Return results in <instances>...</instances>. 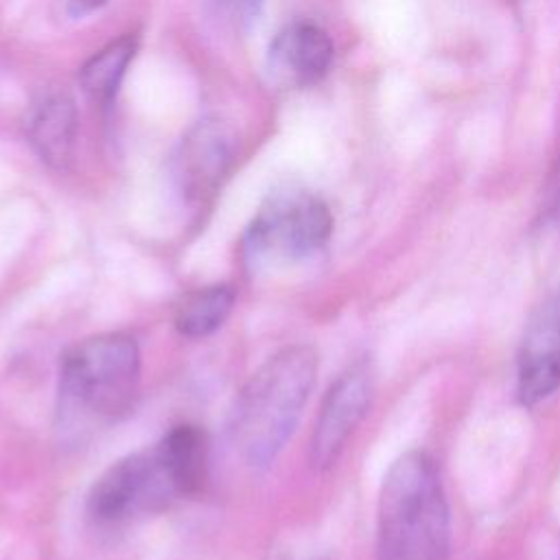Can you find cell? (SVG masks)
<instances>
[{
    "instance_id": "1",
    "label": "cell",
    "mask_w": 560,
    "mask_h": 560,
    "mask_svg": "<svg viewBox=\"0 0 560 560\" xmlns=\"http://www.w3.org/2000/svg\"><path fill=\"white\" fill-rule=\"evenodd\" d=\"M317 376V350L284 346L245 381L232 409V442L254 468L269 466L289 442Z\"/></svg>"
},
{
    "instance_id": "2",
    "label": "cell",
    "mask_w": 560,
    "mask_h": 560,
    "mask_svg": "<svg viewBox=\"0 0 560 560\" xmlns=\"http://www.w3.org/2000/svg\"><path fill=\"white\" fill-rule=\"evenodd\" d=\"M451 518L435 462L422 451L400 455L378 497V560H448Z\"/></svg>"
},
{
    "instance_id": "3",
    "label": "cell",
    "mask_w": 560,
    "mask_h": 560,
    "mask_svg": "<svg viewBox=\"0 0 560 560\" xmlns=\"http://www.w3.org/2000/svg\"><path fill=\"white\" fill-rule=\"evenodd\" d=\"M140 385V348L129 332H98L70 346L59 361V422L85 431L131 409Z\"/></svg>"
},
{
    "instance_id": "4",
    "label": "cell",
    "mask_w": 560,
    "mask_h": 560,
    "mask_svg": "<svg viewBox=\"0 0 560 560\" xmlns=\"http://www.w3.org/2000/svg\"><path fill=\"white\" fill-rule=\"evenodd\" d=\"M332 232L324 199L304 188H284L265 199L245 232L252 265L293 262L319 252Z\"/></svg>"
},
{
    "instance_id": "5",
    "label": "cell",
    "mask_w": 560,
    "mask_h": 560,
    "mask_svg": "<svg viewBox=\"0 0 560 560\" xmlns=\"http://www.w3.org/2000/svg\"><path fill=\"white\" fill-rule=\"evenodd\" d=\"M184 492L171 472L158 444L109 464L88 492V514L101 525H118L131 518L171 508Z\"/></svg>"
},
{
    "instance_id": "6",
    "label": "cell",
    "mask_w": 560,
    "mask_h": 560,
    "mask_svg": "<svg viewBox=\"0 0 560 560\" xmlns=\"http://www.w3.org/2000/svg\"><path fill=\"white\" fill-rule=\"evenodd\" d=\"M374 398V370L370 361L346 368L328 387L311 435V462L330 468L365 418Z\"/></svg>"
},
{
    "instance_id": "7",
    "label": "cell",
    "mask_w": 560,
    "mask_h": 560,
    "mask_svg": "<svg viewBox=\"0 0 560 560\" xmlns=\"http://www.w3.org/2000/svg\"><path fill=\"white\" fill-rule=\"evenodd\" d=\"M234 155V138L219 120H199L179 142L173 175L190 203H203L221 186Z\"/></svg>"
},
{
    "instance_id": "8",
    "label": "cell",
    "mask_w": 560,
    "mask_h": 560,
    "mask_svg": "<svg viewBox=\"0 0 560 560\" xmlns=\"http://www.w3.org/2000/svg\"><path fill=\"white\" fill-rule=\"evenodd\" d=\"M560 387V291L529 326L518 354L516 394L523 405H536Z\"/></svg>"
},
{
    "instance_id": "9",
    "label": "cell",
    "mask_w": 560,
    "mask_h": 560,
    "mask_svg": "<svg viewBox=\"0 0 560 560\" xmlns=\"http://www.w3.org/2000/svg\"><path fill=\"white\" fill-rule=\"evenodd\" d=\"M332 52V42L324 28L313 22H293L271 42L267 70L278 85L306 88L328 72Z\"/></svg>"
},
{
    "instance_id": "10",
    "label": "cell",
    "mask_w": 560,
    "mask_h": 560,
    "mask_svg": "<svg viewBox=\"0 0 560 560\" xmlns=\"http://www.w3.org/2000/svg\"><path fill=\"white\" fill-rule=\"evenodd\" d=\"M26 138L50 168H66L77 138V107L66 92L42 94L26 114Z\"/></svg>"
},
{
    "instance_id": "11",
    "label": "cell",
    "mask_w": 560,
    "mask_h": 560,
    "mask_svg": "<svg viewBox=\"0 0 560 560\" xmlns=\"http://www.w3.org/2000/svg\"><path fill=\"white\" fill-rule=\"evenodd\" d=\"M184 497L201 492L208 479V438L195 424H177L158 442Z\"/></svg>"
},
{
    "instance_id": "12",
    "label": "cell",
    "mask_w": 560,
    "mask_h": 560,
    "mask_svg": "<svg viewBox=\"0 0 560 560\" xmlns=\"http://www.w3.org/2000/svg\"><path fill=\"white\" fill-rule=\"evenodd\" d=\"M236 291L230 284H208L188 293L175 311V328L188 339H201L223 326L234 308Z\"/></svg>"
},
{
    "instance_id": "13",
    "label": "cell",
    "mask_w": 560,
    "mask_h": 560,
    "mask_svg": "<svg viewBox=\"0 0 560 560\" xmlns=\"http://www.w3.org/2000/svg\"><path fill=\"white\" fill-rule=\"evenodd\" d=\"M133 55H136L133 35H122L116 42H109L105 48L92 55L81 68L79 81L83 92L98 103H109L116 96Z\"/></svg>"
},
{
    "instance_id": "14",
    "label": "cell",
    "mask_w": 560,
    "mask_h": 560,
    "mask_svg": "<svg viewBox=\"0 0 560 560\" xmlns=\"http://www.w3.org/2000/svg\"><path fill=\"white\" fill-rule=\"evenodd\" d=\"M230 18L234 20H252L258 15L260 0H214Z\"/></svg>"
},
{
    "instance_id": "15",
    "label": "cell",
    "mask_w": 560,
    "mask_h": 560,
    "mask_svg": "<svg viewBox=\"0 0 560 560\" xmlns=\"http://www.w3.org/2000/svg\"><path fill=\"white\" fill-rule=\"evenodd\" d=\"M107 0H68V13L74 18H83L96 9H101Z\"/></svg>"
},
{
    "instance_id": "16",
    "label": "cell",
    "mask_w": 560,
    "mask_h": 560,
    "mask_svg": "<svg viewBox=\"0 0 560 560\" xmlns=\"http://www.w3.org/2000/svg\"><path fill=\"white\" fill-rule=\"evenodd\" d=\"M298 560H326V558H298Z\"/></svg>"
}]
</instances>
